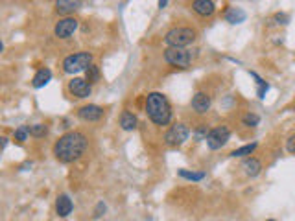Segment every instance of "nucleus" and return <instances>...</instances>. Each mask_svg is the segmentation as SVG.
<instances>
[{
	"label": "nucleus",
	"instance_id": "1",
	"mask_svg": "<svg viewBox=\"0 0 295 221\" xmlns=\"http://www.w3.org/2000/svg\"><path fill=\"white\" fill-rule=\"evenodd\" d=\"M85 148H87V138L83 133L70 131L65 133L63 137L54 144V155L59 162H74L83 155Z\"/></svg>",
	"mask_w": 295,
	"mask_h": 221
},
{
	"label": "nucleus",
	"instance_id": "2",
	"mask_svg": "<svg viewBox=\"0 0 295 221\" xmlns=\"http://www.w3.org/2000/svg\"><path fill=\"white\" fill-rule=\"evenodd\" d=\"M146 113L155 126H168L172 120V105L161 92H151L146 98Z\"/></svg>",
	"mask_w": 295,
	"mask_h": 221
},
{
	"label": "nucleus",
	"instance_id": "3",
	"mask_svg": "<svg viewBox=\"0 0 295 221\" xmlns=\"http://www.w3.org/2000/svg\"><path fill=\"white\" fill-rule=\"evenodd\" d=\"M164 41L168 46H177V48H187L188 44H192L196 41V31L192 28H185V26H179V28H174L170 30L164 37Z\"/></svg>",
	"mask_w": 295,
	"mask_h": 221
},
{
	"label": "nucleus",
	"instance_id": "4",
	"mask_svg": "<svg viewBox=\"0 0 295 221\" xmlns=\"http://www.w3.org/2000/svg\"><path fill=\"white\" fill-rule=\"evenodd\" d=\"M92 65V55L89 52H79V54L68 55L63 61V70L65 74H78L81 70H87Z\"/></svg>",
	"mask_w": 295,
	"mask_h": 221
},
{
	"label": "nucleus",
	"instance_id": "5",
	"mask_svg": "<svg viewBox=\"0 0 295 221\" xmlns=\"http://www.w3.org/2000/svg\"><path fill=\"white\" fill-rule=\"evenodd\" d=\"M164 59L172 66H179V68H187L194 59V54L187 48H177V46H168L164 50Z\"/></svg>",
	"mask_w": 295,
	"mask_h": 221
},
{
	"label": "nucleus",
	"instance_id": "6",
	"mask_svg": "<svg viewBox=\"0 0 295 221\" xmlns=\"http://www.w3.org/2000/svg\"><path fill=\"white\" fill-rule=\"evenodd\" d=\"M229 138H231L229 127H225V126L214 127V129L209 131V137H207V146H209L211 150H220V148H223L225 144L229 142Z\"/></svg>",
	"mask_w": 295,
	"mask_h": 221
},
{
	"label": "nucleus",
	"instance_id": "7",
	"mask_svg": "<svg viewBox=\"0 0 295 221\" xmlns=\"http://www.w3.org/2000/svg\"><path fill=\"white\" fill-rule=\"evenodd\" d=\"M188 135H190V129H188L185 124H174V126L166 131V135H164V142L168 144V146H174L175 148V146L185 144Z\"/></svg>",
	"mask_w": 295,
	"mask_h": 221
},
{
	"label": "nucleus",
	"instance_id": "8",
	"mask_svg": "<svg viewBox=\"0 0 295 221\" xmlns=\"http://www.w3.org/2000/svg\"><path fill=\"white\" fill-rule=\"evenodd\" d=\"M76 30H78V20H76V18L66 17L55 24L54 33H55V37H59V39H68Z\"/></svg>",
	"mask_w": 295,
	"mask_h": 221
},
{
	"label": "nucleus",
	"instance_id": "9",
	"mask_svg": "<svg viewBox=\"0 0 295 221\" xmlns=\"http://www.w3.org/2000/svg\"><path fill=\"white\" fill-rule=\"evenodd\" d=\"M68 90L76 98H87V96H90V83L87 79L74 78L68 81Z\"/></svg>",
	"mask_w": 295,
	"mask_h": 221
},
{
	"label": "nucleus",
	"instance_id": "10",
	"mask_svg": "<svg viewBox=\"0 0 295 221\" xmlns=\"http://www.w3.org/2000/svg\"><path fill=\"white\" fill-rule=\"evenodd\" d=\"M78 116L85 122H98L103 116V109L98 105H85L78 111Z\"/></svg>",
	"mask_w": 295,
	"mask_h": 221
},
{
	"label": "nucleus",
	"instance_id": "11",
	"mask_svg": "<svg viewBox=\"0 0 295 221\" xmlns=\"http://www.w3.org/2000/svg\"><path fill=\"white\" fill-rule=\"evenodd\" d=\"M83 4V0H55V11L61 15H68L79 9Z\"/></svg>",
	"mask_w": 295,
	"mask_h": 221
},
{
	"label": "nucleus",
	"instance_id": "12",
	"mask_svg": "<svg viewBox=\"0 0 295 221\" xmlns=\"http://www.w3.org/2000/svg\"><path fill=\"white\" fill-rule=\"evenodd\" d=\"M72 209L74 205L70 201V198L66 194H61L59 198H57V201H55V212H57V216L59 218H66V216L72 214Z\"/></svg>",
	"mask_w": 295,
	"mask_h": 221
},
{
	"label": "nucleus",
	"instance_id": "13",
	"mask_svg": "<svg viewBox=\"0 0 295 221\" xmlns=\"http://www.w3.org/2000/svg\"><path fill=\"white\" fill-rule=\"evenodd\" d=\"M192 109L196 113L203 114L211 109V96L205 94V92H198V94L192 98Z\"/></svg>",
	"mask_w": 295,
	"mask_h": 221
},
{
	"label": "nucleus",
	"instance_id": "14",
	"mask_svg": "<svg viewBox=\"0 0 295 221\" xmlns=\"http://www.w3.org/2000/svg\"><path fill=\"white\" fill-rule=\"evenodd\" d=\"M192 7L194 11L198 13V15H201V17H211L212 13H214V9H216L212 0H194Z\"/></svg>",
	"mask_w": 295,
	"mask_h": 221
},
{
	"label": "nucleus",
	"instance_id": "15",
	"mask_svg": "<svg viewBox=\"0 0 295 221\" xmlns=\"http://www.w3.org/2000/svg\"><path fill=\"white\" fill-rule=\"evenodd\" d=\"M242 170L246 172V175L249 177H257L260 174V170H262V164H260L259 159H255V157H247L244 164H242Z\"/></svg>",
	"mask_w": 295,
	"mask_h": 221
},
{
	"label": "nucleus",
	"instance_id": "16",
	"mask_svg": "<svg viewBox=\"0 0 295 221\" xmlns=\"http://www.w3.org/2000/svg\"><path fill=\"white\" fill-rule=\"evenodd\" d=\"M246 11L242 9V7H229L227 13H225V20L231 24H240L246 20Z\"/></svg>",
	"mask_w": 295,
	"mask_h": 221
},
{
	"label": "nucleus",
	"instance_id": "17",
	"mask_svg": "<svg viewBox=\"0 0 295 221\" xmlns=\"http://www.w3.org/2000/svg\"><path fill=\"white\" fill-rule=\"evenodd\" d=\"M50 79H52V70L50 68H39L37 74L33 76V87L41 89V87H44V85L48 83Z\"/></svg>",
	"mask_w": 295,
	"mask_h": 221
},
{
	"label": "nucleus",
	"instance_id": "18",
	"mask_svg": "<svg viewBox=\"0 0 295 221\" xmlns=\"http://www.w3.org/2000/svg\"><path fill=\"white\" fill-rule=\"evenodd\" d=\"M120 127L124 131H133L137 127V116L129 111H124L120 116Z\"/></svg>",
	"mask_w": 295,
	"mask_h": 221
},
{
	"label": "nucleus",
	"instance_id": "19",
	"mask_svg": "<svg viewBox=\"0 0 295 221\" xmlns=\"http://www.w3.org/2000/svg\"><path fill=\"white\" fill-rule=\"evenodd\" d=\"M255 150H257V142L247 144V146H242V148H238V150L233 151V153H231V157H247V155H251Z\"/></svg>",
	"mask_w": 295,
	"mask_h": 221
},
{
	"label": "nucleus",
	"instance_id": "20",
	"mask_svg": "<svg viewBox=\"0 0 295 221\" xmlns=\"http://www.w3.org/2000/svg\"><path fill=\"white\" fill-rule=\"evenodd\" d=\"M85 76H87V81L89 83H96L98 79H100V68L96 65H90L87 70H85Z\"/></svg>",
	"mask_w": 295,
	"mask_h": 221
},
{
	"label": "nucleus",
	"instance_id": "21",
	"mask_svg": "<svg viewBox=\"0 0 295 221\" xmlns=\"http://www.w3.org/2000/svg\"><path fill=\"white\" fill-rule=\"evenodd\" d=\"M179 177H183V179H188V181H201L205 179V174L203 172H187V170H179Z\"/></svg>",
	"mask_w": 295,
	"mask_h": 221
},
{
	"label": "nucleus",
	"instance_id": "22",
	"mask_svg": "<svg viewBox=\"0 0 295 221\" xmlns=\"http://www.w3.org/2000/svg\"><path fill=\"white\" fill-rule=\"evenodd\" d=\"M28 129H30V135L31 137H44V135H46V133H48V127L44 126V124H35V126H30L28 127Z\"/></svg>",
	"mask_w": 295,
	"mask_h": 221
},
{
	"label": "nucleus",
	"instance_id": "23",
	"mask_svg": "<svg viewBox=\"0 0 295 221\" xmlns=\"http://www.w3.org/2000/svg\"><path fill=\"white\" fill-rule=\"evenodd\" d=\"M251 76H253V78L257 79V83H259V98H264L268 89H270V85L266 83L262 78H259V74H255V72H251Z\"/></svg>",
	"mask_w": 295,
	"mask_h": 221
},
{
	"label": "nucleus",
	"instance_id": "24",
	"mask_svg": "<svg viewBox=\"0 0 295 221\" xmlns=\"http://www.w3.org/2000/svg\"><path fill=\"white\" fill-rule=\"evenodd\" d=\"M242 124H244V126H247V127H257L260 124V118L259 116H257V114H246V116H244V118H242Z\"/></svg>",
	"mask_w": 295,
	"mask_h": 221
},
{
	"label": "nucleus",
	"instance_id": "25",
	"mask_svg": "<svg viewBox=\"0 0 295 221\" xmlns=\"http://www.w3.org/2000/svg\"><path fill=\"white\" fill-rule=\"evenodd\" d=\"M28 135H30V129L26 126H20L17 131H15V140H17V142H24V140H28Z\"/></svg>",
	"mask_w": 295,
	"mask_h": 221
},
{
	"label": "nucleus",
	"instance_id": "26",
	"mask_svg": "<svg viewBox=\"0 0 295 221\" xmlns=\"http://www.w3.org/2000/svg\"><path fill=\"white\" fill-rule=\"evenodd\" d=\"M207 137H209V133H207V127L201 126L198 131H196V138H198V140H203V138H205V140H207Z\"/></svg>",
	"mask_w": 295,
	"mask_h": 221
},
{
	"label": "nucleus",
	"instance_id": "27",
	"mask_svg": "<svg viewBox=\"0 0 295 221\" xmlns=\"http://www.w3.org/2000/svg\"><path fill=\"white\" fill-rule=\"evenodd\" d=\"M286 150H288L290 153H295V135L288 138V142H286Z\"/></svg>",
	"mask_w": 295,
	"mask_h": 221
},
{
	"label": "nucleus",
	"instance_id": "28",
	"mask_svg": "<svg viewBox=\"0 0 295 221\" xmlns=\"http://www.w3.org/2000/svg\"><path fill=\"white\" fill-rule=\"evenodd\" d=\"M277 20H283V24H286V20H288V17H286V15H277Z\"/></svg>",
	"mask_w": 295,
	"mask_h": 221
},
{
	"label": "nucleus",
	"instance_id": "29",
	"mask_svg": "<svg viewBox=\"0 0 295 221\" xmlns=\"http://www.w3.org/2000/svg\"><path fill=\"white\" fill-rule=\"evenodd\" d=\"M166 4H168V0H159V7H161V9H164Z\"/></svg>",
	"mask_w": 295,
	"mask_h": 221
},
{
	"label": "nucleus",
	"instance_id": "30",
	"mask_svg": "<svg viewBox=\"0 0 295 221\" xmlns=\"http://www.w3.org/2000/svg\"><path fill=\"white\" fill-rule=\"evenodd\" d=\"M268 221H275V220H268Z\"/></svg>",
	"mask_w": 295,
	"mask_h": 221
}]
</instances>
